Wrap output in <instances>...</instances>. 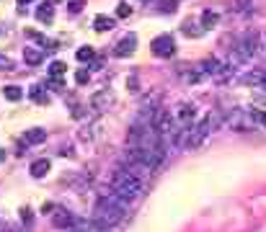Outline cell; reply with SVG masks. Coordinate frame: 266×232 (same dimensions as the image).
<instances>
[{"mask_svg":"<svg viewBox=\"0 0 266 232\" xmlns=\"http://www.w3.org/2000/svg\"><path fill=\"white\" fill-rule=\"evenodd\" d=\"M145 191V183L140 181L137 173H132L129 168H117L109 176V194H114L119 199H124L127 204L137 201Z\"/></svg>","mask_w":266,"mask_h":232,"instance_id":"1","label":"cell"},{"mask_svg":"<svg viewBox=\"0 0 266 232\" xmlns=\"http://www.w3.org/2000/svg\"><path fill=\"white\" fill-rule=\"evenodd\" d=\"M127 209H129V204L124 199H119L114 194H103L96 201V206H93V222L101 224L103 229H112V227H117L124 219Z\"/></svg>","mask_w":266,"mask_h":232,"instance_id":"2","label":"cell"},{"mask_svg":"<svg viewBox=\"0 0 266 232\" xmlns=\"http://www.w3.org/2000/svg\"><path fill=\"white\" fill-rule=\"evenodd\" d=\"M212 127H215V116L209 113V116H204L199 124H191V127L181 129V132H179V139H176V145H179L181 150H196V147H202L204 139H207L209 132H212Z\"/></svg>","mask_w":266,"mask_h":232,"instance_id":"3","label":"cell"},{"mask_svg":"<svg viewBox=\"0 0 266 232\" xmlns=\"http://www.w3.org/2000/svg\"><path fill=\"white\" fill-rule=\"evenodd\" d=\"M256 52H258V31H246L235 46V54L238 60H251Z\"/></svg>","mask_w":266,"mask_h":232,"instance_id":"4","label":"cell"},{"mask_svg":"<svg viewBox=\"0 0 266 232\" xmlns=\"http://www.w3.org/2000/svg\"><path fill=\"white\" fill-rule=\"evenodd\" d=\"M150 49H152L155 57H173V54H176V41H173L171 34H161V36L152 39Z\"/></svg>","mask_w":266,"mask_h":232,"instance_id":"5","label":"cell"},{"mask_svg":"<svg viewBox=\"0 0 266 232\" xmlns=\"http://www.w3.org/2000/svg\"><path fill=\"white\" fill-rule=\"evenodd\" d=\"M225 124H228V127H233V129H238V132L256 129V124H253V119H251V113H248V111H240V108H235V111L228 116Z\"/></svg>","mask_w":266,"mask_h":232,"instance_id":"6","label":"cell"},{"mask_svg":"<svg viewBox=\"0 0 266 232\" xmlns=\"http://www.w3.org/2000/svg\"><path fill=\"white\" fill-rule=\"evenodd\" d=\"M173 119H176V124H179L181 129L191 127L196 122V106L194 103H179L176 111H173Z\"/></svg>","mask_w":266,"mask_h":232,"instance_id":"7","label":"cell"},{"mask_svg":"<svg viewBox=\"0 0 266 232\" xmlns=\"http://www.w3.org/2000/svg\"><path fill=\"white\" fill-rule=\"evenodd\" d=\"M199 70H202L204 75H212V78H225L230 73V65H225L223 60H217V57H207L202 65H199Z\"/></svg>","mask_w":266,"mask_h":232,"instance_id":"8","label":"cell"},{"mask_svg":"<svg viewBox=\"0 0 266 232\" xmlns=\"http://www.w3.org/2000/svg\"><path fill=\"white\" fill-rule=\"evenodd\" d=\"M52 222H55V227H60V229H73V227L78 224V217H73L68 209H57V206H55Z\"/></svg>","mask_w":266,"mask_h":232,"instance_id":"9","label":"cell"},{"mask_svg":"<svg viewBox=\"0 0 266 232\" xmlns=\"http://www.w3.org/2000/svg\"><path fill=\"white\" fill-rule=\"evenodd\" d=\"M240 83L248 88H266V70H248L240 75Z\"/></svg>","mask_w":266,"mask_h":232,"instance_id":"10","label":"cell"},{"mask_svg":"<svg viewBox=\"0 0 266 232\" xmlns=\"http://www.w3.org/2000/svg\"><path fill=\"white\" fill-rule=\"evenodd\" d=\"M114 103V96H112V90H98V93H93L91 96V108L96 111V113H101V111H106L109 106Z\"/></svg>","mask_w":266,"mask_h":232,"instance_id":"11","label":"cell"},{"mask_svg":"<svg viewBox=\"0 0 266 232\" xmlns=\"http://www.w3.org/2000/svg\"><path fill=\"white\" fill-rule=\"evenodd\" d=\"M135 49H137V36L129 34L114 46V57H129V54H135Z\"/></svg>","mask_w":266,"mask_h":232,"instance_id":"12","label":"cell"},{"mask_svg":"<svg viewBox=\"0 0 266 232\" xmlns=\"http://www.w3.org/2000/svg\"><path fill=\"white\" fill-rule=\"evenodd\" d=\"M179 75H181L184 83H199V80L204 78L202 70H199V67H189V65H181L179 67Z\"/></svg>","mask_w":266,"mask_h":232,"instance_id":"13","label":"cell"},{"mask_svg":"<svg viewBox=\"0 0 266 232\" xmlns=\"http://www.w3.org/2000/svg\"><path fill=\"white\" fill-rule=\"evenodd\" d=\"M49 168H52V162H49L47 157H41V160H34V162H31V168H29V170H31L34 178H44V176L49 173Z\"/></svg>","mask_w":266,"mask_h":232,"instance_id":"14","label":"cell"},{"mask_svg":"<svg viewBox=\"0 0 266 232\" xmlns=\"http://www.w3.org/2000/svg\"><path fill=\"white\" fill-rule=\"evenodd\" d=\"M24 139H26V145H39V142H44V139H47V129H39V127L26 129Z\"/></svg>","mask_w":266,"mask_h":232,"instance_id":"15","label":"cell"},{"mask_svg":"<svg viewBox=\"0 0 266 232\" xmlns=\"http://www.w3.org/2000/svg\"><path fill=\"white\" fill-rule=\"evenodd\" d=\"M114 26H117V21L109 18V16H103V13H98V16L93 18V29H96V31H112Z\"/></svg>","mask_w":266,"mask_h":232,"instance_id":"16","label":"cell"},{"mask_svg":"<svg viewBox=\"0 0 266 232\" xmlns=\"http://www.w3.org/2000/svg\"><path fill=\"white\" fill-rule=\"evenodd\" d=\"M24 60H26V65H39L44 60V54H41V49H36V46H26V49H24Z\"/></svg>","mask_w":266,"mask_h":232,"instance_id":"17","label":"cell"},{"mask_svg":"<svg viewBox=\"0 0 266 232\" xmlns=\"http://www.w3.org/2000/svg\"><path fill=\"white\" fill-rule=\"evenodd\" d=\"M36 18L41 21V23H49L52 18H55V8L47 3V6H39V11H36Z\"/></svg>","mask_w":266,"mask_h":232,"instance_id":"18","label":"cell"},{"mask_svg":"<svg viewBox=\"0 0 266 232\" xmlns=\"http://www.w3.org/2000/svg\"><path fill=\"white\" fill-rule=\"evenodd\" d=\"M3 96H6L8 101H21V98H24V90H21L18 85H6V88H3Z\"/></svg>","mask_w":266,"mask_h":232,"instance_id":"19","label":"cell"},{"mask_svg":"<svg viewBox=\"0 0 266 232\" xmlns=\"http://www.w3.org/2000/svg\"><path fill=\"white\" fill-rule=\"evenodd\" d=\"M248 113H251V119H253V124H256V127L266 129V111H263V108H251Z\"/></svg>","mask_w":266,"mask_h":232,"instance_id":"20","label":"cell"},{"mask_svg":"<svg viewBox=\"0 0 266 232\" xmlns=\"http://www.w3.org/2000/svg\"><path fill=\"white\" fill-rule=\"evenodd\" d=\"M65 73H68V65H65V62L55 60V62L49 65V78H62Z\"/></svg>","mask_w":266,"mask_h":232,"instance_id":"21","label":"cell"},{"mask_svg":"<svg viewBox=\"0 0 266 232\" xmlns=\"http://www.w3.org/2000/svg\"><path fill=\"white\" fill-rule=\"evenodd\" d=\"M217 21H220V16H217L215 11H204V13H202V29H212Z\"/></svg>","mask_w":266,"mask_h":232,"instance_id":"22","label":"cell"},{"mask_svg":"<svg viewBox=\"0 0 266 232\" xmlns=\"http://www.w3.org/2000/svg\"><path fill=\"white\" fill-rule=\"evenodd\" d=\"M93 57H96L93 46H80V49H78V60H80V62H91Z\"/></svg>","mask_w":266,"mask_h":232,"instance_id":"23","label":"cell"},{"mask_svg":"<svg viewBox=\"0 0 266 232\" xmlns=\"http://www.w3.org/2000/svg\"><path fill=\"white\" fill-rule=\"evenodd\" d=\"M29 96L36 101V103H47V96H44V90H41V85H31V90H29Z\"/></svg>","mask_w":266,"mask_h":232,"instance_id":"24","label":"cell"},{"mask_svg":"<svg viewBox=\"0 0 266 232\" xmlns=\"http://www.w3.org/2000/svg\"><path fill=\"white\" fill-rule=\"evenodd\" d=\"M181 31H184L186 36H202V34H204V29H194V23H191V21H186V23H184Z\"/></svg>","mask_w":266,"mask_h":232,"instance_id":"25","label":"cell"},{"mask_svg":"<svg viewBox=\"0 0 266 232\" xmlns=\"http://www.w3.org/2000/svg\"><path fill=\"white\" fill-rule=\"evenodd\" d=\"M88 80H91V73H88V70H78V73H75V83L78 85H85Z\"/></svg>","mask_w":266,"mask_h":232,"instance_id":"26","label":"cell"},{"mask_svg":"<svg viewBox=\"0 0 266 232\" xmlns=\"http://www.w3.org/2000/svg\"><path fill=\"white\" fill-rule=\"evenodd\" d=\"M129 13H132V6H129V3H119V8H117V16H119V18H127Z\"/></svg>","mask_w":266,"mask_h":232,"instance_id":"27","label":"cell"},{"mask_svg":"<svg viewBox=\"0 0 266 232\" xmlns=\"http://www.w3.org/2000/svg\"><path fill=\"white\" fill-rule=\"evenodd\" d=\"M0 70H13V60L8 54H0Z\"/></svg>","mask_w":266,"mask_h":232,"instance_id":"28","label":"cell"},{"mask_svg":"<svg viewBox=\"0 0 266 232\" xmlns=\"http://www.w3.org/2000/svg\"><path fill=\"white\" fill-rule=\"evenodd\" d=\"M68 8H70V13H80L83 11V0H73V3H68Z\"/></svg>","mask_w":266,"mask_h":232,"instance_id":"29","label":"cell"},{"mask_svg":"<svg viewBox=\"0 0 266 232\" xmlns=\"http://www.w3.org/2000/svg\"><path fill=\"white\" fill-rule=\"evenodd\" d=\"M21 219H24L26 224H29V222L34 219V214H31V209H29V206H26V209H21Z\"/></svg>","mask_w":266,"mask_h":232,"instance_id":"30","label":"cell"},{"mask_svg":"<svg viewBox=\"0 0 266 232\" xmlns=\"http://www.w3.org/2000/svg\"><path fill=\"white\" fill-rule=\"evenodd\" d=\"M49 88H55V90H62V78H49Z\"/></svg>","mask_w":266,"mask_h":232,"instance_id":"31","label":"cell"},{"mask_svg":"<svg viewBox=\"0 0 266 232\" xmlns=\"http://www.w3.org/2000/svg\"><path fill=\"white\" fill-rule=\"evenodd\" d=\"M3 160H6V150H3V147H0V162H3Z\"/></svg>","mask_w":266,"mask_h":232,"instance_id":"32","label":"cell"},{"mask_svg":"<svg viewBox=\"0 0 266 232\" xmlns=\"http://www.w3.org/2000/svg\"><path fill=\"white\" fill-rule=\"evenodd\" d=\"M26 3H31V0H18V6H26Z\"/></svg>","mask_w":266,"mask_h":232,"instance_id":"33","label":"cell"}]
</instances>
